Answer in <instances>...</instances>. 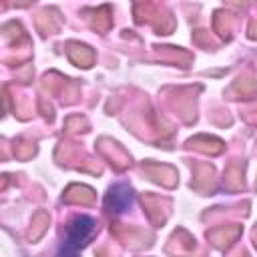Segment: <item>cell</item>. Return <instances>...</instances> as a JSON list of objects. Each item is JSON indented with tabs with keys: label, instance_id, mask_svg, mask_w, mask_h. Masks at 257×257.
Returning a JSON list of instances; mask_svg holds the SVG:
<instances>
[{
	"label": "cell",
	"instance_id": "obj_1",
	"mask_svg": "<svg viewBox=\"0 0 257 257\" xmlns=\"http://www.w3.org/2000/svg\"><path fill=\"white\" fill-rule=\"evenodd\" d=\"M94 219L92 217H86V215H80L76 219H72L66 227V233H64V241L60 245V253L62 255H74L78 253L90 239V235L94 233Z\"/></svg>",
	"mask_w": 257,
	"mask_h": 257
},
{
	"label": "cell",
	"instance_id": "obj_2",
	"mask_svg": "<svg viewBox=\"0 0 257 257\" xmlns=\"http://www.w3.org/2000/svg\"><path fill=\"white\" fill-rule=\"evenodd\" d=\"M133 199H135L133 189L128 185H124V183H118V185L108 189L104 205H106V209L110 213H124L133 205Z\"/></svg>",
	"mask_w": 257,
	"mask_h": 257
}]
</instances>
